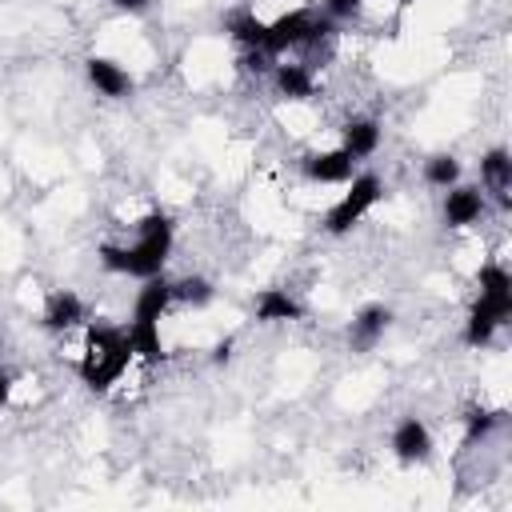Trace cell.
Masks as SVG:
<instances>
[{
    "instance_id": "cell-1",
    "label": "cell",
    "mask_w": 512,
    "mask_h": 512,
    "mask_svg": "<svg viewBox=\"0 0 512 512\" xmlns=\"http://www.w3.org/2000/svg\"><path fill=\"white\" fill-rule=\"evenodd\" d=\"M176 244V224L168 212L152 208L132 224V240L128 244H100L96 260L104 272L112 276H128V280H148L156 272H164L168 256Z\"/></svg>"
},
{
    "instance_id": "cell-26",
    "label": "cell",
    "mask_w": 512,
    "mask_h": 512,
    "mask_svg": "<svg viewBox=\"0 0 512 512\" xmlns=\"http://www.w3.org/2000/svg\"><path fill=\"white\" fill-rule=\"evenodd\" d=\"M408 4H416V0H396V8H408Z\"/></svg>"
},
{
    "instance_id": "cell-8",
    "label": "cell",
    "mask_w": 512,
    "mask_h": 512,
    "mask_svg": "<svg viewBox=\"0 0 512 512\" xmlns=\"http://www.w3.org/2000/svg\"><path fill=\"white\" fill-rule=\"evenodd\" d=\"M440 212H444V224H448V228H472V224L484 220L488 196H484L480 184H452V188H444Z\"/></svg>"
},
{
    "instance_id": "cell-14",
    "label": "cell",
    "mask_w": 512,
    "mask_h": 512,
    "mask_svg": "<svg viewBox=\"0 0 512 512\" xmlns=\"http://www.w3.org/2000/svg\"><path fill=\"white\" fill-rule=\"evenodd\" d=\"M380 140H384V128H380V120H372V116H352V120H344V128H340V148H344L356 164L368 160V156H376Z\"/></svg>"
},
{
    "instance_id": "cell-10",
    "label": "cell",
    "mask_w": 512,
    "mask_h": 512,
    "mask_svg": "<svg viewBox=\"0 0 512 512\" xmlns=\"http://www.w3.org/2000/svg\"><path fill=\"white\" fill-rule=\"evenodd\" d=\"M84 76H88L92 92L104 96V100H124L132 92V72L112 56H88L84 60Z\"/></svg>"
},
{
    "instance_id": "cell-4",
    "label": "cell",
    "mask_w": 512,
    "mask_h": 512,
    "mask_svg": "<svg viewBox=\"0 0 512 512\" xmlns=\"http://www.w3.org/2000/svg\"><path fill=\"white\" fill-rule=\"evenodd\" d=\"M336 24L320 12V8H288L276 20H268L264 28V56H288L296 48H312L320 44V36H328Z\"/></svg>"
},
{
    "instance_id": "cell-15",
    "label": "cell",
    "mask_w": 512,
    "mask_h": 512,
    "mask_svg": "<svg viewBox=\"0 0 512 512\" xmlns=\"http://www.w3.org/2000/svg\"><path fill=\"white\" fill-rule=\"evenodd\" d=\"M268 76H272L276 92H280L284 100H292V104H300V100H312V96H316V76H312V68H308V64L284 60V64H272V68H268Z\"/></svg>"
},
{
    "instance_id": "cell-24",
    "label": "cell",
    "mask_w": 512,
    "mask_h": 512,
    "mask_svg": "<svg viewBox=\"0 0 512 512\" xmlns=\"http://www.w3.org/2000/svg\"><path fill=\"white\" fill-rule=\"evenodd\" d=\"M12 392H16V376L0 364V408H8V404H12Z\"/></svg>"
},
{
    "instance_id": "cell-9",
    "label": "cell",
    "mask_w": 512,
    "mask_h": 512,
    "mask_svg": "<svg viewBox=\"0 0 512 512\" xmlns=\"http://www.w3.org/2000/svg\"><path fill=\"white\" fill-rule=\"evenodd\" d=\"M300 168H304V180H312V184H348L352 176H356V160L336 144V148H316V152H308L304 160H300Z\"/></svg>"
},
{
    "instance_id": "cell-7",
    "label": "cell",
    "mask_w": 512,
    "mask_h": 512,
    "mask_svg": "<svg viewBox=\"0 0 512 512\" xmlns=\"http://www.w3.org/2000/svg\"><path fill=\"white\" fill-rule=\"evenodd\" d=\"M40 324H44L48 332H56V336L84 332V324H88V304H84L72 288H56V292H48V300H44Z\"/></svg>"
},
{
    "instance_id": "cell-12",
    "label": "cell",
    "mask_w": 512,
    "mask_h": 512,
    "mask_svg": "<svg viewBox=\"0 0 512 512\" xmlns=\"http://www.w3.org/2000/svg\"><path fill=\"white\" fill-rule=\"evenodd\" d=\"M388 328H392V308L388 304H364L348 324V344L356 352H368V348H376L384 340Z\"/></svg>"
},
{
    "instance_id": "cell-23",
    "label": "cell",
    "mask_w": 512,
    "mask_h": 512,
    "mask_svg": "<svg viewBox=\"0 0 512 512\" xmlns=\"http://www.w3.org/2000/svg\"><path fill=\"white\" fill-rule=\"evenodd\" d=\"M108 4H112L116 12H124V16H144L152 0H108Z\"/></svg>"
},
{
    "instance_id": "cell-13",
    "label": "cell",
    "mask_w": 512,
    "mask_h": 512,
    "mask_svg": "<svg viewBox=\"0 0 512 512\" xmlns=\"http://www.w3.org/2000/svg\"><path fill=\"white\" fill-rule=\"evenodd\" d=\"M172 308V280L164 272L140 280L136 296H132V320H164Z\"/></svg>"
},
{
    "instance_id": "cell-20",
    "label": "cell",
    "mask_w": 512,
    "mask_h": 512,
    "mask_svg": "<svg viewBox=\"0 0 512 512\" xmlns=\"http://www.w3.org/2000/svg\"><path fill=\"white\" fill-rule=\"evenodd\" d=\"M216 300V288L208 276H180L172 280V304H184V308H208Z\"/></svg>"
},
{
    "instance_id": "cell-27",
    "label": "cell",
    "mask_w": 512,
    "mask_h": 512,
    "mask_svg": "<svg viewBox=\"0 0 512 512\" xmlns=\"http://www.w3.org/2000/svg\"><path fill=\"white\" fill-rule=\"evenodd\" d=\"M0 352H4V332H0Z\"/></svg>"
},
{
    "instance_id": "cell-18",
    "label": "cell",
    "mask_w": 512,
    "mask_h": 512,
    "mask_svg": "<svg viewBox=\"0 0 512 512\" xmlns=\"http://www.w3.org/2000/svg\"><path fill=\"white\" fill-rule=\"evenodd\" d=\"M264 28H268V20H260L252 8H236L224 16V32L248 52H264Z\"/></svg>"
},
{
    "instance_id": "cell-17",
    "label": "cell",
    "mask_w": 512,
    "mask_h": 512,
    "mask_svg": "<svg viewBox=\"0 0 512 512\" xmlns=\"http://www.w3.org/2000/svg\"><path fill=\"white\" fill-rule=\"evenodd\" d=\"M124 332H128L132 360H140V364H160V360H164L160 320H128V324H124Z\"/></svg>"
},
{
    "instance_id": "cell-25",
    "label": "cell",
    "mask_w": 512,
    "mask_h": 512,
    "mask_svg": "<svg viewBox=\"0 0 512 512\" xmlns=\"http://www.w3.org/2000/svg\"><path fill=\"white\" fill-rule=\"evenodd\" d=\"M228 348H232L228 340H224V344H216V356H212V360H216V364H220V360H228Z\"/></svg>"
},
{
    "instance_id": "cell-11",
    "label": "cell",
    "mask_w": 512,
    "mask_h": 512,
    "mask_svg": "<svg viewBox=\"0 0 512 512\" xmlns=\"http://www.w3.org/2000/svg\"><path fill=\"white\" fill-rule=\"evenodd\" d=\"M480 188L500 208L512 204V196H508L512 192V156H508V148H488L480 156Z\"/></svg>"
},
{
    "instance_id": "cell-2",
    "label": "cell",
    "mask_w": 512,
    "mask_h": 512,
    "mask_svg": "<svg viewBox=\"0 0 512 512\" xmlns=\"http://www.w3.org/2000/svg\"><path fill=\"white\" fill-rule=\"evenodd\" d=\"M132 364V348H128V332L124 324H108V320H88L84 324V340H80V356H76V372L92 392H108L112 384L124 380Z\"/></svg>"
},
{
    "instance_id": "cell-5",
    "label": "cell",
    "mask_w": 512,
    "mask_h": 512,
    "mask_svg": "<svg viewBox=\"0 0 512 512\" xmlns=\"http://www.w3.org/2000/svg\"><path fill=\"white\" fill-rule=\"evenodd\" d=\"M380 196H384V184H380V176L376 172H356L348 184H344V196L328 208V216H324V232L328 236H348L376 204H380Z\"/></svg>"
},
{
    "instance_id": "cell-6",
    "label": "cell",
    "mask_w": 512,
    "mask_h": 512,
    "mask_svg": "<svg viewBox=\"0 0 512 512\" xmlns=\"http://www.w3.org/2000/svg\"><path fill=\"white\" fill-rule=\"evenodd\" d=\"M388 448H392V456L404 464V468H416V464H428L432 460V432H428V424L420 420V416H404V420H396V428H392V436H388Z\"/></svg>"
},
{
    "instance_id": "cell-22",
    "label": "cell",
    "mask_w": 512,
    "mask_h": 512,
    "mask_svg": "<svg viewBox=\"0 0 512 512\" xmlns=\"http://www.w3.org/2000/svg\"><path fill=\"white\" fill-rule=\"evenodd\" d=\"M364 4H368V0H320V12H324L332 24H344V20L360 16Z\"/></svg>"
},
{
    "instance_id": "cell-3",
    "label": "cell",
    "mask_w": 512,
    "mask_h": 512,
    "mask_svg": "<svg viewBox=\"0 0 512 512\" xmlns=\"http://www.w3.org/2000/svg\"><path fill=\"white\" fill-rule=\"evenodd\" d=\"M480 296L472 300L468 308V320H464V344L468 348H488L496 340V332L512 320V272L496 260L480 264Z\"/></svg>"
},
{
    "instance_id": "cell-19",
    "label": "cell",
    "mask_w": 512,
    "mask_h": 512,
    "mask_svg": "<svg viewBox=\"0 0 512 512\" xmlns=\"http://www.w3.org/2000/svg\"><path fill=\"white\" fill-rule=\"evenodd\" d=\"M424 184L428 188H452V184H460V176H464V164H460V156H452V152H436V156H428L424 160Z\"/></svg>"
},
{
    "instance_id": "cell-21",
    "label": "cell",
    "mask_w": 512,
    "mask_h": 512,
    "mask_svg": "<svg viewBox=\"0 0 512 512\" xmlns=\"http://www.w3.org/2000/svg\"><path fill=\"white\" fill-rule=\"evenodd\" d=\"M496 424H500V412H488V408H468V416H464V444L484 440V436H488Z\"/></svg>"
},
{
    "instance_id": "cell-16",
    "label": "cell",
    "mask_w": 512,
    "mask_h": 512,
    "mask_svg": "<svg viewBox=\"0 0 512 512\" xmlns=\"http://www.w3.org/2000/svg\"><path fill=\"white\" fill-rule=\"evenodd\" d=\"M252 312H256L260 324H292V320L304 316L300 300H296L292 292H284V288H260Z\"/></svg>"
}]
</instances>
